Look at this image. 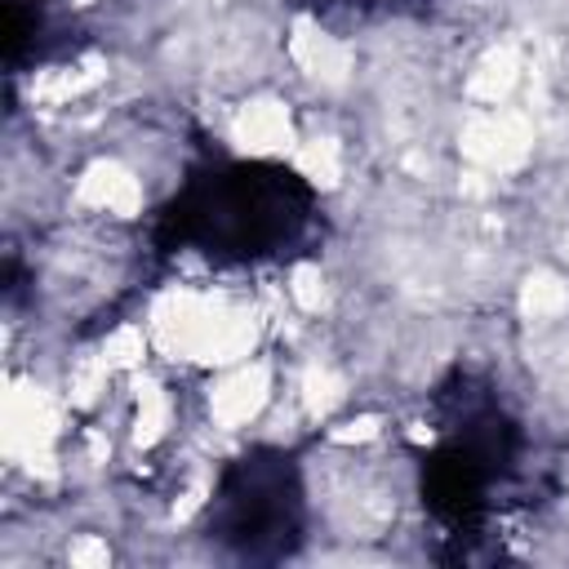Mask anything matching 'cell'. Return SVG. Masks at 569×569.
Listing matches in <instances>:
<instances>
[{
	"mask_svg": "<svg viewBox=\"0 0 569 569\" xmlns=\"http://www.w3.org/2000/svg\"><path fill=\"white\" fill-rule=\"evenodd\" d=\"M320 227L316 187L276 160H213L182 178L156 218L160 253L262 267L302 253Z\"/></svg>",
	"mask_w": 569,
	"mask_h": 569,
	"instance_id": "cell-1",
	"label": "cell"
},
{
	"mask_svg": "<svg viewBox=\"0 0 569 569\" xmlns=\"http://www.w3.org/2000/svg\"><path fill=\"white\" fill-rule=\"evenodd\" d=\"M440 405L445 431L422 458V502L449 533H476L493 489L511 476L520 436L489 387H476L467 373L440 387Z\"/></svg>",
	"mask_w": 569,
	"mask_h": 569,
	"instance_id": "cell-2",
	"label": "cell"
},
{
	"mask_svg": "<svg viewBox=\"0 0 569 569\" xmlns=\"http://www.w3.org/2000/svg\"><path fill=\"white\" fill-rule=\"evenodd\" d=\"M209 538L236 560H284L302 542L307 498L298 462L280 449H249L222 467L209 502Z\"/></svg>",
	"mask_w": 569,
	"mask_h": 569,
	"instance_id": "cell-3",
	"label": "cell"
},
{
	"mask_svg": "<svg viewBox=\"0 0 569 569\" xmlns=\"http://www.w3.org/2000/svg\"><path fill=\"white\" fill-rule=\"evenodd\" d=\"M302 4H311L316 13H325V18H382V13H400V9H409V4H418V0H302Z\"/></svg>",
	"mask_w": 569,
	"mask_h": 569,
	"instance_id": "cell-4",
	"label": "cell"
}]
</instances>
